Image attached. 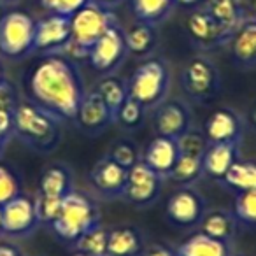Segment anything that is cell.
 Wrapping results in <instances>:
<instances>
[{
	"label": "cell",
	"mask_w": 256,
	"mask_h": 256,
	"mask_svg": "<svg viewBox=\"0 0 256 256\" xmlns=\"http://www.w3.org/2000/svg\"><path fill=\"white\" fill-rule=\"evenodd\" d=\"M30 100L60 121H74L86 95L76 62L64 54H44L28 78Z\"/></svg>",
	"instance_id": "cell-1"
},
{
	"label": "cell",
	"mask_w": 256,
	"mask_h": 256,
	"mask_svg": "<svg viewBox=\"0 0 256 256\" xmlns=\"http://www.w3.org/2000/svg\"><path fill=\"white\" fill-rule=\"evenodd\" d=\"M14 136L39 153H51L62 140V121L32 100H20L14 109Z\"/></svg>",
	"instance_id": "cell-2"
},
{
	"label": "cell",
	"mask_w": 256,
	"mask_h": 256,
	"mask_svg": "<svg viewBox=\"0 0 256 256\" xmlns=\"http://www.w3.org/2000/svg\"><path fill=\"white\" fill-rule=\"evenodd\" d=\"M100 221L102 212L95 198L78 190H72L62 202L58 218L48 228L60 240L74 246L82 235L98 226Z\"/></svg>",
	"instance_id": "cell-3"
},
{
	"label": "cell",
	"mask_w": 256,
	"mask_h": 256,
	"mask_svg": "<svg viewBox=\"0 0 256 256\" xmlns=\"http://www.w3.org/2000/svg\"><path fill=\"white\" fill-rule=\"evenodd\" d=\"M170 81L167 62L156 56L146 58L137 65L126 81L128 96L137 100L144 109H154L167 100Z\"/></svg>",
	"instance_id": "cell-4"
},
{
	"label": "cell",
	"mask_w": 256,
	"mask_h": 256,
	"mask_svg": "<svg viewBox=\"0 0 256 256\" xmlns=\"http://www.w3.org/2000/svg\"><path fill=\"white\" fill-rule=\"evenodd\" d=\"M36 20L25 11H11L0 18V53L22 60L34 53Z\"/></svg>",
	"instance_id": "cell-5"
},
{
	"label": "cell",
	"mask_w": 256,
	"mask_h": 256,
	"mask_svg": "<svg viewBox=\"0 0 256 256\" xmlns=\"http://www.w3.org/2000/svg\"><path fill=\"white\" fill-rule=\"evenodd\" d=\"M182 90L190 98L200 104H207L216 98L221 90V74L210 58L193 56L181 72Z\"/></svg>",
	"instance_id": "cell-6"
},
{
	"label": "cell",
	"mask_w": 256,
	"mask_h": 256,
	"mask_svg": "<svg viewBox=\"0 0 256 256\" xmlns=\"http://www.w3.org/2000/svg\"><path fill=\"white\" fill-rule=\"evenodd\" d=\"M116 23L118 18L110 9L102 8L95 2H88L70 18V40L84 50H90Z\"/></svg>",
	"instance_id": "cell-7"
},
{
	"label": "cell",
	"mask_w": 256,
	"mask_h": 256,
	"mask_svg": "<svg viewBox=\"0 0 256 256\" xmlns=\"http://www.w3.org/2000/svg\"><path fill=\"white\" fill-rule=\"evenodd\" d=\"M128 46L124 30L120 23L112 25L92 48H90L88 62L98 74L110 76L124 64L128 56Z\"/></svg>",
	"instance_id": "cell-8"
},
{
	"label": "cell",
	"mask_w": 256,
	"mask_h": 256,
	"mask_svg": "<svg viewBox=\"0 0 256 256\" xmlns=\"http://www.w3.org/2000/svg\"><path fill=\"white\" fill-rule=\"evenodd\" d=\"M207 212V202L204 195L190 186L176 190L167 200L165 216L174 226L190 230L200 224Z\"/></svg>",
	"instance_id": "cell-9"
},
{
	"label": "cell",
	"mask_w": 256,
	"mask_h": 256,
	"mask_svg": "<svg viewBox=\"0 0 256 256\" xmlns=\"http://www.w3.org/2000/svg\"><path fill=\"white\" fill-rule=\"evenodd\" d=\"M162 188H164V178H160L140 160L128 170L123 198L136 207H150L158 200Z\"/></svg>",
	"instance_id": "cell-10"
},
{
	"label": "cell",
	"mask_w": 256,
	"mask_h": 256,
	"mask_svg": "<svg viewBox=\"0 0 256 256\" xmlns=\"http://www.w3.org/2000/svg\"><path fill=\"white\" fill-rule=\"evenodd\" d=\"M34 198L20 195L2 206V235L12 238L28 237L39 228Z\"/></svg>",
	"instance_id": "cell-11"
},
{
	"label": "cell",
	"mask_w": 256,
	"mask_h": 256,
	"mask_svg": "<svg viewBox=\"0 0 256 256\" xmlns=\"http://www.w3.org/2000/svg\"><path fill=\"white\" fill-rule=\"evenodd\" d=\"M193 123L192 109L186 102L179 98L164 100L158 107H154L153 126L156 136L176 139L182 137Z\"/></svg>",
	"instance_id": "cell-12"
},
{
	"label": "cell",
	"mask_w": 256,
	"mask_h": 256,
	"mask_svg": "<svg viewBox=\"0 0 256 256\" xmlns=\"http://www.w3.org/2000/svg\"><path fill=\"white\" fill-rule=\"evenodd\" d=\"M186 32L200 50H216L230 42L232 34L210 16L206 8H198L186 18Z\"/></svg>",
	"instance_id": "cell-13"
},
{
	"label": "cell",
	"mask_w": 256,
	"mask_h": 256,
	"mask_svg": "<svg viewBox=\"0 0 256 256\" xmlns=\"http://www.w3.org/2000/svg\"><path fill=\"white\" fill-rule=\"evenodd\" d=\"M246 130V120L232 107H218L204 123V130L209 142H228L240 146Z\"/></svg>",
	"instance_id": "cell-14"
},
{
	"label": "cell",
	"mask_w": 256,
	"mask_h": 256,
	"mask_svg": "<svg viewBox=\"0 0 256 256\" xmlns=\"http://www.w3.org/2000/svg\"><path fill=\"white\" fill-rule=\"evenodd\" d=\"M72 39L70 18L60 14H50L36 23L34 53L53 54L64 50Z\"/></svg>",
	"instance_id": "cell-15"
},
{
	"label": "cell",
	"mask_w": 256,
	"mask_h": 256,
	"mask_svg": "<svg viewBox=\"0 0 256 256\" xmlns=\"http://www.w3.org/2000/svg\"><path fill=\"white\" fill-rule=\"evenodd\" d=\"M74 123L86 136H98V134L106 132L107 126L116 123V120L102 100V96L95 90H92V92H86L78 114L74 118Z\"/></svg>",
	"instance_id": "cell-16"
},
{
	"label": "cell",
	"mask_w": 256,
	"mask_h": 256,
	"mask_svg": "<svg viewBox=\"0 0 256 256\" xmlns=\"http://www.w3.org/2000/svg\"><path fill=\"white\" fill-rule=\"evenodd\" d=\"M128 181V170L118 165L109 154H104L90 170V182L96 193L106 198L123 196Z\"/></svg>",
	"instance_id": "cell-17"
},
{
	"label": "cell",
	"mask_w": 256,
	"mask_h": 256,
	"mask_svg": "<svg viewBox=\"0 0 256 256\" xmlns=\"http://www.w3.org/2000/svg\"><path fill=\"white\" fill-rule=\"evenodd\" d=\"M179 144L176 139H168V137L156 136L154 139L150 140L142 154V162L156 172L160 178L167 179L170 178L172 170H174L176 164L179 158Z\"/></svg>",
	"instance_id": "cell-18"
},
{
	"label": "cell",
	"mask_w": 256,
	"mask_h": 256,
	"mask_svg": "<svg viewBox=\"0 0 256 256\" xmlns=\"http://www.w3.org/2000/svg\"><path fill=\"white\" fill-rule=\"evenodd\" d=\"M238 148H240L238 144L209 142L202 156L204 176L214 179V181H223L232 165L238 160Z\"/></svg>",
	"instance_id": "cell-19"
},
{
	"label": "cell",
	"mask_w": 256,
	"mask_h": 256,
	"mask_svg": "<svg viewBox=\"0 0 256 256\" xmlns=\"http://www.w3.org/2000/svg\"><path fill=\"white\" fill-rule=\"evenodd\" d=\"M146 246L144 234L134 224L109 228L107 256H142Z\"/></svg>",
	"instance_id": "cell-20"
},
{
	"label": "cell",
	"mask_w": 256,
	"mask_h": 256,
	"mask_svg": "<svg viewBox=\"0 0 256 256\" xmlns=\"http://www.w3.org/2000/svg\"><path fill=\"white\" fill-rule=\"evenodd\" d=\"M230 53L240 68L256 67V22L246 20L230 39Z\"/></svg>",
	"instance_id": "cell-21"
},
{
	"label": "cell",
	"mask_w": 256,
	"mask_h": 256,
	"mask_svg": "<svg viewBox=\"0 0 256 256\" xmlns=\"http://www.w3.org/2000/svg\"><path fill=\"white\" fill-rule=\"evenodd\" d=\"M198 226L202 234L209 235L212 238H218L221 242H226V244H232L234 238L237 237L240 224H238L234 210L220 207V209L207 210Z\"/></svg>",
	"instance_id": "cell-22"
},
{
	"label": "cell",
	"mask_w": 256,
	"mask_h": 256,
	"mask_svg": "<svg viewBox=\"0 0 256 256\" xmlns=\"http://www.w3.org/2000/svg\"><path fill=\"white\" fill-rule=\"evenodd\" d=\"M72 190H74V176H72L68 165L62 164V162L48 165L40 174L37 192L42 195L65 198Z\"/></svg>",
	"instance_id": "cell-23"
},
{
	"label": "cell",
	"mask_w": 256,
	"mask_h": 256,
	"mask_svg": "<svg viewBox=\"0 0 256 256\" xmlns=\"http://www.w3.org/2000/svg\"><path fill=\"white\" fill-rule=\"evenodd\" d=\"M124 37H126L128 53L137 58L151 56L156 51L158 40H160L156 26L142 22H137L136 25L124 30Z\"/></svg>",
	"instance_id": "cell-24"
},
{
	"label": "cell",
	"mask_w": 256,
	"mask_h": 256,
	"mask_svg": "<svg viewBox=\"0 0 256 256\" xmlns=\"http://www.w3.org/2000/svg\"><path fill=\"white\" fill-rule=\"evenodd\" d=\"M178 256H232V244L196 232L176 248Z\"/></svg>",
	"instance_id": "cell-25"
},
{
	"label": "cell",
	"mask_w": 256,
	"mask_h": 256,
	"mask_svg": "<svg viewBox=\"0 0 256 256\" xmlns=\"http://www.w3.org/2000/svg\"><path fill=\"white\" fill-rule=\"evenodd\" d=\"M204 8L210 12L214 20L221 26L234 36L237 28L246 22V11L242 0H207Z\"/></svg>",
	"instance_id": "cell-26"
},
{
	"label": "cell",
	"mask_w": 256,
	"mask_h": 256,
	"mask_svg": "<svg viewBox=\"0 0 256 256\" xmlns=\"http://www.w3.org/2000/svg\"><path fill=\"white\" fill-rule=\"evenodd\" d=\"M137 22L158 26L170 16L176 8V0H130Z\"/></svg>",
	"instance_id": "cell-27"
},
{
	"label": "cell",
	"mask_w": 256,
	"mask_h": 256,
	"mask_svg": "<svg viewBox=\"0 0 256 256\" xmlns=\"http://www.w3.org/2000/svg\"><path fill=\"white\" fill-rule=\"evenodd\" d=\"M95 90L102 100L106 102V106L110 109L114 120H116V114L120 110V107L123 106V102L128 98V88L126 81H123L121 78H118L116 74L110 76H102L98 82L95 84Z\"/></svg>",
	"instance_id": "cell-28"
},
{
	"label": "cell",
	"mask_w": 256,
	"mask_h": 256,
	"mask_svg": "<svg viewBox=\"0 0 256 256\" xmlns=\"http://www.w3.org/2000/svg\"><path fill=\"white\" fill-rule=\"evenodd\" d=\"M221 182L226 188L234 190L235 193L256 190V160H240L238 158Z\"/></svg>",
	"instance_id": "cell-29"
},
{
	"label": "cell",
	"mask_w": 256,
	"mask_h": 256,
	"mask_svg": "<svg viewBox=\"0 0 256 256\" xmlns=\"http://www.w3.org/2000/svg\"><path fill=\"white\" fill-rule=\"evenodd\" d=\"M204 176V168H202V158L200 156H193V154H184L181 153L178 158V164H176L174 170H172L170 178L174 182L182 186H190L195 181H198Z\"/></svg>",
	"instance_id": "cell-30"
},
{
	"label": "cell",
	"mask_w": 256,
	"mask_h": 256,
	"mask_svg": "<svg viewBox=\"0 0 256 256\" xmlns=\"http://www.w3.org/2000/svg\"><path fill=\"white\" fill-rule=\"evenodd\" d=\"M107 238H109V228L98 224L82 235L74 244V249L92 256H107Z\"/></svg>",
	"instance_id": "cell-31"
},
{
	"label": "cell",
	"mask_w": 256,
	"mask_h": 256,
	"mask_svg": "<svg viewBox=\"0 0 256 256\" xmlns=\"http://www.w3.org/2000/svg\"><path fill=\"white\" fill-rule=\"evenodd\" d=\"M234 214L238 224L256 228V190L237 193L234 202Z\"/></svg>",
	"instance_id": "cell-32"
},
{
	"label": "cell",
	"mask_w": 256,
	"mask_h": 256,
	"mask_svg": "<svg viewBox=\"0 0 256 256\" xmlns=\"http://www.w3.org/2000/svg\"><path fill=\"white\" fill-rule=\"evenodd\" d=\"M107 154H109L118 165L126 168V170H130L134 165H137L140 160H142V156H140V153H139V148H137L136 142L130 139L116 140V142L110 146V150Z\"/></svg>",
	"instance_id": "cell-33"
},
{
	"label": "cell",
	"mask_w": 256,
	"mask_h": 256,
	"mask_svg": "<svg viewBox=\"0 0 256 256\" xmlns=\"http://www.w3.org/2000/svg\"><path fill=\"white\" fill-rule=\"evenodd\" d=\"M144 114H146V109L137 100H134L132 96H128L123 102V106L120 107V110H118L116 123L121 124L128 132H134L142 124Z\"/></svg>",
	"instance_id": "cell-34"
},
{
	"label": "cell",
	"mask_w": 256,
	"mask_h": 256,
	"mask_svg": "<svg viewBox=\"0 0 256 256\" xmlns=\"http://www.w3.org/2000/svg\"><path fill=\"white\" fill-rule=\"evenodd\" d=\"M22 195V179L18 172L6 164H0V206Z\"/></svg>",
	"instance_id": "cell-35"
},
{
	"label": "cell",
	"mask_w": 256,
	"mask_h": 256,
	"mask_svg": "<svg viewBox=\"0 0 256 256\" xmlns=\"http://www.w3.org/2000/svg\"><path fill=\"white\" fill-rule=\"evenodd\" d=\"M62 202H64V198L48 196V195H42V193L37 192L36 198H34V204H36V210H37V216H39L40 224L50 226V224L56 220L58 212H60Z\"/></svg>",
	"instance_id": "cell-36"
},
{
	"label": "cell",
	"mask_w": 256,
	"mask_h": 256,
	"mask_svg": "<svg viewBox=\"0 0 256 256\" xmlns=\"http://www.w3.org/2000/svg\"><path fill=\"white\" fill-rule=\"evenodd\" d=\"M178 144H179V153L193 154V156L202 158L207 150V146H209V140H207V137L204 132L195 130V128H190L184 136L179 137Z\"/></svg>",
	"instance_id": "cell-37"
},
{
	"label": "cell",
	"mask_w": 256,
	"mask_h": 256,
	"mask_svg": "<svg viewBox=\"0 0 256 256\" xmlns=\"http://www.w3.org/2000/svg\"><path fill=\"white\" fill-rule=\"evenodd\" d=\"M90 0H58V6L53 14H60L65 18H72L81 8H84Z\"/></svg>",
	"instance_id": "cell-38"
},
{
	"label": "cell",
	"mask_w": 256,
	"mask_h": 256,
	"mask_svg": "<svg viewBox=\"0 0 256 256\" xmlns=\"http://www.w3.org/2000/svg\"><path fill=\"white\" fill-rule=\"evenodd\" d=\"M18 102L20 100L14 88L8 81L0 82V109H16Z\"/></svg>",
	"instance_id": "cell-39"
},
{
	"label": "cell",
	"mask_w": 256,
	"mask_h": 256,
	"mask_svg": "<svg viewBox=\"0 0 256 256\" xmlns=\"http://www.w3.org/2000/svg\"><path fill=\"white\" fill-rule=\"evenodd\" d=\"M0 134L8 139L14 136V109H0Z\"/></svg>",
	"instance_id": "cell-40"
},
{
	"label": "cell",
	"mask_w": 256,
	"mask_h": 256,
	"mask_svg": "<svg viewBox=\"0 0 256 256\" xmlns=\"http://www.w3.org/2000/svg\"><path fill=\"white\" fill-rule=\"evenodd\" d=\"M142 256H178V254H176V249L168 248V246L162 244V242H156V244L146 246Z\"/></svg>",
	"instance_id": "cell-41"
},
{
	"label": "cell",
	"mask_w": 256,
	"mask_h": 256,
	"mask_svg": "<svg viewBox=\"0 0 256 256\" xmlns=\"http://www.w3.org/2000/svg\"><path fill=\"white\" fill-rule=\"evenodd\" d=\"M0 256H23V251L12 242H0Z\"/></svg>",
	"instance_id": "cell-42"
},
{
	"label": "cell",
	"mask_w": 256,
	"mask_h": 256,
	"mask_svg": "<svg viewBox=\"0 0 256 256\" xmlns=\"http://www.w3.org/2000/svg\"><path fill=\"white\" fill-rule=\"evenodd\" d=\"M248 123H249V126L256 130V102H252V106L249 107V110H248Z\"/></svg>",
	"instance_id": "cell-43"
},
{
	"label": "cell",
	"mask_w": 256,
	"mask_h": 256,
	"mask_svg": "<svg viewBox=\"0 0 256 256\" xmlns=\"http://www.w3.org/2000/svg\"><path fill=\"white\" fill-rule=\"evenodd\" d=\"M90 2H95V4L102 6V8L110 9V8H114V6L121 4V2H123V0H90Z\"/></svg>",
	"instance_id": "cell-44"
},
{
	"label": "cell",
	"mask_w": 256,
	"mask_h": 256,
	"mask_svg": "<svg viewBox=\"0 0 256 256\" xmlns=\"http://www.w3.org/2000/svg\"><path fill=\"white\" fill-rule=\"evenodd\" d=\"M40 6H42L46 11H50L51 14H53L54 9H56V6H58V0H40Z\"/></svg>",
	"instance_id": "cell-45"
},
{
	"label": "cell",
	"mask_w": 256,
	"mask_h": 256,
	"mask_svg": "<svg viewBox=\"0 0 256 256\" xmlns=\"http://www.w3.org/2000/svg\"><path fill=\"white\" fill-rule=\"evenodd\" d=\"M202 0H176V4H182L188 6V8H193V6H198Z\"/></svg>",
	"instance_id": "cell-46"
},
{
	"label": "cell",
	"mask_w": 256,
	"mask_h": 256,
	"mask_svg": "<svg viewBox=\"0 0 256 256\" xmlns=\"http://www.w3.org/2000/svg\"><path fill=\"white\" fill-rule=\"evenodd\" d=\"M8 142H9L8 137H4L2 134H0V156H2V153H4L6 148H8Z\"/></svg>",
	"instance_id": "cell-47"
},
{
	"label": "cell",
	"mask_w": 256,
	"mask_h": 256,
	"mask_svg": "<svg viewBox=\"0 0 256 256\" xmlns=\"http://www.w3.org/2000/svg\"><path fill=\"white\" fill-rule=\"evenodd\" d=\"M6 81V72H4V67H2V64H0V82Z\"/></svg>",
	"instance_id": "cell-48"
},
{
	"label": "cell",
	"mask_w": 256,
	"mask_h": 256,
	"mask_svg": "<svg viewBox=\"0 0 256 256\" xmlns=\"http://www.w3.org/2000/svg\"><path fill=\"white\" fill-rule=\"evenodd\" d=\"M72 256H92V254H86V252H81V251H76Z\"/></svg>",
	"instance_id": "cell-49"
},
{
	"label": "cell",
	"mask_w": 256,
	"mask_h": 256,
	"mask_svg": "<svg viewBox=\"0 0 256 256\" xmlns=\"http://www.w3.org/2000/svg\"><path fill=\"white\" fill-rule=\"evenodd\" d=\"M252 9H254V16H252V20L256 22V0H252Z\"/></svg>",
	"instance_id": "cell-50"
},
{
	"label": "cell",
	"mask_w": 256,
	"mask_h": 256,
	"mask_svg": "<svg viewBox=\"0 0 256 256\" xmlns=\"http://www.w3.org/2000/svg\"><path fill=\"white\" fill-rule=\"evenodd\" d=\"M0 234H2V206H0Z\"/></svg>",
	"instance_id": "cell-51"
},
{
	"label": "cell",
	"mask_w": 256,
	"mask_h": 256,
	"mask_svg": "<svg viewBox=\"0 0 256 256\" xmlns=\"http://www.w3.org/2000/svg\"><path fill=\"white\" fill-rule=\"evenodd\" d=\"M0 2H4V4H12V2H16V0H0Z\"/></svg>",
	"instance_id": "cell-52"
},
{
	"label": "cell",
	"mask_w": 256,
	"mask_h": 256,
	"mask_svg": "<svg viewBox=\"0 0 256 256\" xmlns=\"http://www.w3.org/2000/svg\"><path fill=\"white\" fill-rule=\"evenodd\" d=\"M232 256H244V254H234V252H232Z\"/></svg>",
	"instance_id": "cell-53"
}]
</instances>
